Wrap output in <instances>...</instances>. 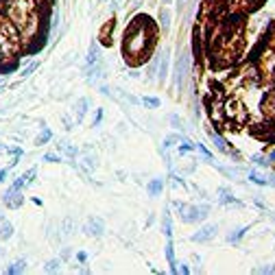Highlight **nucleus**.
<instances>
[{"instance_id": "obj_1", "label": "nucleus", "mask_w": 275, "mask_h": 275, "mask_svg": "<svg viewBox=\"0 0 275 275\" xmlns=\"http://www.w3.org/2000/svg\"><path fill=\"white\" fill-rule=\"evenodd\" d=\"M155 39H157V27L153 24V20L149 15H135L123 35L125 59L131 66L144 63L149 55L153 53V48H155Z\"/></svg>"}, {"instance_id": "obj_2", "label": "nucleus", "mask_w": 275, "mask_h": 275, "mask_svg": "<svg viewBox=\"0 0 275 275\" xmlns=\"http://www.w3.org/2000/svg\"><path fill=\"white\" fill-rule=\"evenodd\" d=\"M20 53H24L20 31L5 18L3 11H0V66H3V63H13L18 59Z\"/></svg>"}, {"instance_id": "obj_3", "label": "nucleus", "mask_w": 275, "mask_h": 275, "mask_svg": "<svg viewBox=\"0 0 275 275\" xmlns=\"http://www.w3.org/2000/svg\"><path fill=\"white\" fill-rule=\"evenodd\" d=\"M173 210L186 225H197L210 216V203H186V201H173Z\"/></svg>"}, {"instance_id": "obj_4", "label": "nucleus", "mask_w": 275, "mask_h": 275, "mask_svg": "<svg viewBox=\"0 0 275 275\" xmlns=\"http://www.w3.org/2000/svg\"><path fill=\"white\" fill-rule=\"evenodd\" d=\"M190 70H192V53L190 48H184L175 57V66H173V85L177 92H184V87L190 79Z\"/></svg>"}, {"instance_id": "obj_5", "label": "nucleus", "mask_w": 275, "mask_h": 275, "mask_svg": "<svg viewBox=\"0 0 275 275\" xmlns=\"http://www.w3.org/2000/svg\"><path fill=\"white\" fill-rule=\"evenodd\" d=\"M168 72H171V48L162 46L149 63V79H157V83H166Z\"/></svg>"}, {"instance_id": "obj_6", "label": "nucleus", "mask_w": 275, "mask_h": 275, "mask_svg": "<svg viewBox=\"0 0 275 275\" xmlns=\"http://www.w3.org/2000/svg\"><path fill=\"white\" fill-rule=\"evenodd\" d=\"M0 201H3V205L5 208H9V210H18L22 203H24V190L20 188H15V186H9L5 192H3V197H0Z\"/></svg>"}, {"instance_id": "obj_7", "label": "nucleus", "mask_w": 275, "mask_h": 275, "mask_svg": "<svg viewBox=\"0 0 275 275\" xmlns=\"http://www.w3.org/2000/svg\"><path fill=\"white\" fill-rule=\"evenodd\" d=\"M216 234H218V225L216 223H205L201 230H197L195 234L190 236L192 242H197V245H203V242H210V240H214L216 238Z\"/></svg>"}, {"instance_id": "obj_8", "label": "nucleus", "mask_w": 275, "mask_h": 275, "mask_svg": "<svg viewBox=\"0 0 275 275\" xmlns=\"http://www.w3.org/2000/svg\"><path fill=\"white\" fill-rule=\"evenodd\" d=\"M83 234H85V236H90V238L105 236V221H103L101 216H90L83 223Z\"/></svg>"}, {"instance_id": "obj_9", "label": "nucleus", "mask_w": 275, "mask_h": 275, "mask_svg": "<svg viewBox=\"0 0 275 275\" xmlns=\"http://www.w3.org/2000/svg\"><path fill=\"white\" fill-rule=\"evenodd\" d=\"M260 72H264L266 77L275 75V48H266L264 55L260 57Z\"/></svg>"}, {"instance_id": "obj_10", "label": "nucleus", "mask_w": 275, "mask_h": 275, "mask_svg": "<svg viewBox=\"0 0 275 275\" xmlns=\"http://www.w3.org/2000/svg\"><path fill=\"white\" fill-rule=\"evenodd\" d=\"M103 63V48H101V42H94L87 48V55H85V66H99Z\"/></svg>"}, {"instance_id": "obj_11", "label": "nucleus", "mask_w": 275, "mask_h": 275, "mask_svg": "<svg viewBox=\"0 0 275 275\" xmlns=\"http://www.w3.org/2000/svg\"><path fill=\"white\" fill-rule=\"evenodd\" d=\"M205 133H208V138L212 140V144H214V147H216L218 151H221V153H225V155H227V153L232 151V149H230V144L225 142V138H223L221 133H218L214 127H205Z\"/></svg>"}, {"instance_id": "obj_12", "label": "nucleus", "mask_w": 275, "mask_h": 275, "mask_svg": "<svg viewBox=\"0 0 275 275\" xmlns=\"http://www.w3.org/2000/svg\"><path fill=\"white\" fill-rule=\"evenodd\" d=\"M35 177H37V168H29V171H24L20 177H15L11 186H15V188H20V190H27V186L33 184Z\"/></svg>"}, {"instance_id": "obj_13", "label": "nucleus", "mask_w": 275, "mask_h": 275, "mask_svg": "<svg viewBox=\"0 0 275 275\" xmlns=\"http://www.w3.org/2000/svg\"><path fill=\"white\" fill-rule=\"evenodd\" d=\"M171 24H173V11H171V9H168V7L164 5V7H162V9H159V13H157V27H159V29L166 33V31L171 29Z\"/></svg>"}, {"instance_id": "obj_14", "label": "nucleus", "mask_w": 275, "mask_h": 275, "mask_svg": "<svg viewBox=\"0 0 275 275\" xmlns=\"http://www.w3.org/2000/svg\"><path fill=\"white\" fill-rule=\"evenodd\" d=\"M90 105H92V101L90 99H79L77 103H75V107H72V111H75V118H77V123H81V120L85 118V114L90 111Z\"/></svg>"}, {"instance_id": "obj_15", "label": "nucleus", "mask_w": 275, "mask_h": 275, "mask_svg": "<svg viewBox=\"0 0 275 275\" xmlns=\"http://www.w3.org/2000/svg\"><path fill=\"white\" fill-rule=\"evenodd\" d=\"M216 192H218V201H221V205H240V201L234 197V192L230 188H225V186H221Z\"/></svg>"}, {"instance_id": "obj_16", "label": "nucleus", "mask_w": 275, "mask_h": 275, "mask_svg": "<svg viewBox=\"0 0 275 275\" xmlns=\"http://www.w3.org/2000/svg\"><path fill=\"white\" fill-rule=\"evenodd\" d=\"M13 232H15V227H13V223L9 221L7 216H3L0 214V240H9L11 236H13Z\"/></svg>"}, {"instance_id": "obj_17", "label": "nucleus", "mask_w": 275, "mask_h": 275, "mask_svg": "<svg viewBox=\"0 0 275 275\" xmlns=\"http://www.w3.org/2000/svg\"><path fill=\"white\" fill-rule=\"evenodd\" d=\"M29 271V264H27V260H13V262H9V266L5 269V273L7 275H22V273H27Z\"/></svg>"}, {"instance_id": "obj_18", "label": "nucleus", "mask_w": 275, "mask_h": 275, "mask_svg": "<svg viewBox=\"0 0 275 275\" xmlns=\"http://www.w3.org/2000/svg\"><path fill=\"white\" fill-rule=\"evenodd\" d=\"M147 192H149V197H157L164 192V179L162 177H155V179H151L149 186H147Z\"/></svg>"}, {"instance_id": "obj_19", "label": "nucleus", "mask_w": 275, "mask_h": 275, "mask_svg": "<svg viewBox=\"0 0 275 275\" xmlns=\"http://www.w3.org/2000/svg\"><path fill=\"white\" fill-rule=\"evenodd\" d=\"M181 140H186L181 131H177V133H171V135H166V138H164V144H162V151H166V149H173V147H177V144H179Z\"/></svg>"}, {"instance_id": "obj_20", "label": "nucleus", "mask_w": 275, "mask_h": 275, "mask_svg": "<svg viewBox=\"0 0 275 275\" xmlns=\"http://www.w3.org/2000/svg\"><path fill=\"white\" fill-rule=\"evenodd\" d=\"M162 232H164L166 238L173 236V218H171V212L164 210V214H162Z\"/></svg>"}, {"instance_id": "obj_21", "label": "nucleus", "mask_w": 275, "mask_h": 275, "mask_svg": "<svg viewBox=\"0 0 275 275\" xmlns=\"http://www.w3.org/2000/svg\"><path fill=\"white\" fill-rule=\"evenodd\" d=\"M59 151L68 159H77L79 157V147H75V144H70V142H59Z\"/></svg>"}, {"instance_id": "obj_22", "label": "nucleus", "mask_w": 275, "mask_h": 275, "mask_svg": "<svg viewBox=\"0 0 275 275\" xmlns=\"http://www.w3.org/2000/svg\"><path fill=\"white\" fill-rule=\"evenodd\" d=\"M61 258H51V260L44 262V273H61Z\"/></svg>"}, {"instance_id": "obj_23", "label": "nucleus", "mask_w": 275, "mask_h": 275, "mask_svg": "<svg viewBox=\"0 0 275 275\" xmlns=\"http://www.w3.org/2000/svg\"><path fill=\"white\" fill-rule=\"evenodd\" d=\"M51 140H53V131L46 125H42V129H39V135L35 138V144H37V147H42V144L51 142Z\"/></svg>"}, {"instance_id": "obj_24", "label": "nucleus", "mask_w": 275, "mask_h": 275, "mask_svg": "<svg viewBox=\"0 0 275 275\" xmlns=\"http://www.w3.org/2000/svg\"><path fill=\"white\" fill-rule=\"evenodd\" d=\"M249 181H254V184H258V186H269V184H271V177L251 171V173H249Z\"/></svg>"}, {"instance_id": "obj_25", "label": "nucleus", "mask_w": 275, "mask_h": 275, "mask_svg": "<svg viewBox=\"0 0 275 275\" xmlns=\"http://www.w3.org/2000/svg\"><path fill=\"white\" fill-rule=\"evenodd\" d=\"M168 125H171L173 129H175V131H184V120H181V116H177V114H168Z\"/></svg>"}, {"instance_id": "obj_26", "label": "nucleus", "mask_w": 275, "mask_h": 275, "mask_svg": "<svg viewBox=\"0 0 275 275\" xmlns=\"http://www.w3.org/2000/svg\"><path fill=\"white\" fill-rule=\"evenodd\" d=\"M140 103H142L147 109H155V107H159V99H157V96H142Z\"/></svg>"}, {"instance_id": "obj_27", "label": "nucleus", "mask_w": 275, "mask_h": 275, "mask_svg": "<svg viewBox=\"0 0 275 275\" xmlns=\"http://www.w3.org/2000/svg\"><path fill=\"white\" fill-rule=\"evenodd\" d=\"M247 230H249V227H236V232H232L230 236H227V242H230V245H236V242H238L242 236H245Z\"/></svg>"}, {"instance_id": "obj_28", "label": "nucleus", "mask_w": 275, "mask_h": 275, "mask_svg": "<svg viewBox=\"0 0 275 275\" xmlns=\"http://www.w3.org/2000/svg\"><path fill=\"white\" fill-rule=\"evenodd\" d=\"M75 232V221H72L70 216H66L63 218V223H61V234L63 236H68V234H72Z\"/></svg>"}, {"instance_id": "obj_29", "label": "nucleus", "mask_w": 275, "mask_h": 275, "mask_svg": "<svg viewBox=\"0 0 275 275\" xmlns=\"http://www.w3.org/2000/svg\"><path fill=\"white\" fill-rule=\"evenodd\" d=\"M81 162H83V168H85V171H90V173L94 171L96 166H99V162H96V155H85Z\"/></svg>"}, {"instance_id": "obj_30", "label": "nucleus", "mask_w": 275, "mask_h": 275, "mask_svg": "<svg viewBox=\"0 0 275 275\" xmlns=\"http://www.w3.org/2000/svg\"><path fill=\"white\" fill-rule=\"evenodd\" d=\"M44 162H48V164H61V155H59V153H46V155H44Z\"/></svg>"}, {"instance_id": "obj_31", "label": "nucleus", "mask_w": 275, "mask_h": 275, "mask_svg": "<svg viewBox=\"0 0 275 275\" xmlns=\"http://www.w3.org/2000/svg\"><path fill=\"white\" fill-rule=\"evenodd\" d=\"M192 3V0H175V5H177V13H184L186 11V7H188Z\"/></svg>"}, {"instance_id": "obj_32", "label": "nucleus", "mask_w": 275, "mask_h": 275, "mask_svg": "<svg viewBox=\"0 0 275 275\" xmlns=\"http://www.w3.org/2000/svg\"><path fill=\"white\" fill-rule=\"evenodd\" d=\"M254 162H256L258 166H269V164H271L269 157H266V155H254Z\"/></svg>"}, {"instance_id": "obj_33", "label": "nucleus", "mask_w": 275, "mask_h": 275, "mask_svg": "<svg viewBox=\"0 0 275 275\" xmlns=\"http://www.w3.org/2000/svg\"><path fill=\"white\" fill-rule=\"evenodd\" d=\"M177 273H181V275H188V273H192V269L186 262H177Z\"/></svg>"}, {"instance_id": "obj_34", "label": "nucleus", "mask_w": 275, "mask_h": 275, "mask_svg": "<svg viewBox=\"0 0 275 275\" xmlns=\"http://www.w3.org/2000/svg\"><path fill=\"white\" fill-rule=\"evenodd\" d=\"M254 273H262V275H271V273H275V266H258V269H254Z\"/></svg>"}, {"instance_id": "obj_35", "label": "nucleus", "mask_w": 275, "mask_h": 275, "mask_svg": "<svg viewBox=\"0 0 275 275\" xmlns=\"http://www.w3.org/2000/svg\"><path fill=\"white\" fill-rule=\"evenodd\" d=\"M9 173H11V168H9V166L0 168V184H5V181H7V177H9Z\"/></svg>"}, {"instance_id": "obj_36", "label": "nucleus", "mask_w": 275, "mask_h": 275, "mask_svg": "<svg viewBox=\"0 0 275 275\" xmlns=\"http://www.w3.org/2000/svg\"><path fill=\"white\" fill-rule=\"evenodd\" d=\"M101 120H103V109H96L94 120H92V127H99V125H101Z\"/></svg>"}, {"instance_id": "obj_37", "label": "nucleus", "mask_w": 275, "mask_h": 275, "mask_svg": "<svg viewBox=\"0 0 275 275\" xmlns=\"http://www.w3.org/2000/svg\"><path fill=\"white\" fill-rule=\"evenodd\" d=\"M37 68V61H33V63H31V66H27V68H24V72H22V75L24 77H29V75H33V70Z\"/></svg>"}, {"instance_id": "obj_38", "label": "nucleus", "mask_w": 275, "mask_h": 275, "mask_svg": "<svg viewBox=\"0 0 275 275\" xmlns=\"http://www.w3.org/2000/svg\"><path fill=\"white\" fill-rule=\"evenodd\" d=\"M77 262L85 264V262H87V254H85V251H79V254H77Z\"/></svg>"}, {"instance_id": "obj_39", "label": "nucleus", "mask_w": 275, "mask_h": 275, "mask_svg": "<svg viewBox=\"0 0 275 275\" xmlns=\"http://www.w3.org/2000/svg\"><path fill=\"white\" fill-rule=\"evenodd\" d=\"M266 157H269V162H271V164H275V149L269 153V155H266Z\"/></svg>"}, {"instance_id": "obj_40", "label": "nucleus", "mask_w": 275, "mask_h": 275, "mask_svg": "<svg viewBox=\"0 0 275 275\" xmlns=\"http://www.w3.org/2000/svg\"><path fill=\"white\" fill-rule=\"evenodd\" d=\"M7 151H9V147H7V144H0V155H5Z\"/></svg>"}, {"instance_id": "obj_41", "label": "nucleus", "mask_w": 275, "mask_h": 275, "mask_svg": "<svg viewBox=\"0 0 275 275\" xmlns=\"http://www.w3.org/2000/svg\"><path fill=\"white\" fill-rule=\"evenodd\" d=\"M5 254H7V249L3 247V240H0V258H5Z\"/></svg>"}, {"instance_id": "obj_42", "label": "nucleus", "mask_w": 275, "mask_h": 275, "mask_svg": "<svg viewBox=\"0 0 275 275\" xmlns=\"http://www.w3.org/2000/svg\"><path fill=\"white\" fill-rule=\"evenodd\" d=\"M162 5H171V3H175V0H159Z\"/></svg>"}]
</instances>
